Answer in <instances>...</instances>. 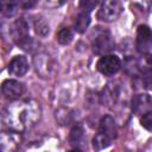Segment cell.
Masks as SVG:
<instances>
[{
  "instance_id": "12",
  "label": "cell",
  "mask_w": 152,
  "mask_h": 152,
  "mask_svg": "<svg viewBox=\"0 0 152 152\" xmlns=\"http://www.w3.org/2000/svg\"><path fill=\"white\" fill-rule=\"evenodd\" d=\"M112 142V139L100 132H97V134L94 137L93 139V146L95 150H103L106 147H108Z\"/></svg>"
},
{
  "instance_id": "15",
  "label": "cell",
  "mask_w": 152,
  "mask_h": 152,
  "mask_svg": "<svg viewBox=\"0 0 152 152\" xmlns=\"http://www.w3.org/2000/svg\"><path fill=\"white\" fill-rule=\"evenodd\" d=\"M100 0H80V7L82 8L83 12L90 13L99 4Z\"/></svg>"
},
{
  "instance_id": "14",
  "label": "cell",
  "mask_w": 152,
  "mask_h": 152,
  "mask_svg": "<svg viewBox=\"0 0 152 152\" xmlns=\"http://www.w3.org/2000/svg\"><path fill=\"white\" fill-rule=\"evenodd\" d=\"M82 137H83V129H82V127L80 125H77L70 132V142L76 145V144H78L81 141Z\"/></svg>"
},
{
  "instance_id": "4",
  "label": "cell",
  "mask_w": 152,
  "mask_h": 152,
  "mask_svg": "<svg viewBox=\"0 0 152 152\" xmlns=\"http://www.w3.org/2000/svg\"><path fill=\"white\" fill-rule=\"evenodd\" d=\"M24 91V87L15 80H6L1 84V94L7 100H18Z\"/></svg>"
},
{
  "instance_id": "13",
  "label": "cell",
  "mask_w": 152,
  "mask_h": 152,
  "mask_svg": "<svg viewBox=\"0 0 152 152\" xmlns=\"http://www.w3.org/2000/svg\"><path fill=\"white\" fill-rule=\"evenodd\" d=\"M71 39H72V32L66 27L62 28L57 34V40H58L59 44L66 45V44H69L71 42Z\"/></svg>"
},
{
  "instance_id": "5",
  "label": "cell",
  "mask_w": 152,
  "mask_h": 152,
  "mask_svg": "<svg viewBox=\"0 0 152 152\" xmlns=\"http://www.w3.org/2000/svg\"><path fill=\"white\" fill-rule=\"evenodd\" d=\"M114 49V40L108 32H101L93 42V50L95 53L103 55Z\"/></svg>"
},
{
  "instance_id": "18",
  "label": "cell",
  "mask_w": 152,
  "mask_h": 152,
  "mask_svg": "<svg viewBox=\"0 0 152 152\" xmlns=\"http://www.w3.org/2000/svg\"><path fill=\"white\" fill-rule=\"evenodd\" d=\"M36 1L37 0H18L17 4H18V6H20L23 8H31L36 4Z\"/></svg>"
},
{
  "instance_id": "8",
  "label": "cell",
  "mask_w": 152,
  "mask_h": 152,
  "mask_svg": "<svg viewBox=\"0 0 152 152\" xmlns=\"http://www.w3.org/2000/svg\"><path fill=\"white\" fill-rule=\"evenodd\" d=\"M99 132L102 133V134H104V135H107V137H109L112 140L115 139L116 135H118V134H116L118 131H116V126H115L114 119H113L112 116H109V115L103 116V118L101 119V121H100Z\"/></svg>"
},
{
  "instance_id": "3",
  "label": "cell",
  "mask_w": 152,
  "mask_h": 152,
  "mask_svg": "<svg viewBox=\"0 0 152 152\" xmlns=\"http://www.w3.org/2000/svg\"><path fill=\"white\" fill-rule=\"evenodd\" d=\"M137 48L142 55H150L151 52V30L146 25H140L138 27Z\"/></svg>"
},
{
  "instance_id": "2",
  "label": "cell",
  "mask_w": 152,
  "mask_h": 152,
  "mask_svg": "<svg viewBox=\"0 0 152 152\" xmlns=\"http://www.w3.org/2000/svg\"><path fill=\"white\" fill-rule=\"evenodd\" d=\"M96 66L101 74L110 76L119 71V69L121 66V62H120L119 57H116L115 55H104L99 59Z\"/></svg>"
},
{
  "instance_id": "6",
  "label": "cell",
  "mask_w": 152,
  "mask_h": 152,
  "mask_svg": "<svg viewBox=\"0 0 152 152\" xmlns=\"http://www.w3.org/2000/svg\"><path fill=\"white\" fill-rule=\"evenodd\" d=\"M28 70V62L25 56H15L8 64V72L14 76H24Z\"/></svg>"
},
{
  "instance_id": "10",
  "label": "cell",
  "mask_w": 152,
  "mask_h": 152,
  "mask_svg": "<svg viewBox=\"0 0 152 152\" xmlns=\"http://www.w3.org/2000/svg\"><path fill=\"white\" fill-rule=\"evenodd\" d=\"M18 4L15 0H0V11L6 17H13L17 13Z\"/></svg>"
},
{
  "instance_id": "7",
  "label": "cell",
  "mask_w": 152,
  "mask_h": 152,
  "mask_svg": "<svg viewBox=\"0 0 152 152\" xmlns=\"http://www.w3.org/2000/svg\"><path fill=\"white\" fill-rule=\"evenodd\" d=\"M27 34H28V26L24 19H18L13 26H12V36L14 40L23 45L24 43L27 42Z\"/></svg>"
},
{
  "instance_id": "17",
  "label": "cell",
  "mask_w": 152,
  "mask_h": 152,
  "mask_svg": "<svg viewBox=\"0 0 152 152\" xmlns=\"http://www.w3.org/2000/svg\"><path fill=\"white\" fill-rule=\"evenodd\" d=\"M36 32L42 37H44L49 33V27L44 20H37L36 21Z\"/></svg>"
},
{
  "instance_id": "1",
  "label": "cell",
  "mask_w": 152,
  "mask_h": 152,
  "mask_svg": "<svg viewBox=\"0 0 152 152\" xmlns=\"http://www.w3.org/2000/svg\"><path fill=\"white\" fill-rule=\"evenodd\" d=\"M121 12V6L118 0H103L102 5L99 10L97 18L102 21H114Z\"/></svg>"
},
{
  "instance_id": "11",
  "label": "cell",
  "mask_w": 152,
  "mask_h": 152,
  "mask_svg": "<svg viewBox=\"0 0 152 152\" xmlns=\"http://www.w3.org/2000/svg\"><path fill=\"white\" fill-rule=\"evenodd\" d=\"M89 24H90V17H89V14L86 13V12H82V13H80L77 15V19L75 21V30L78 33H83L88 28Z\"/></svg>"
},
{
  "instance_id": "16",
  "label": "cell",
  "mask_w": 152,
  "mask_h": 152,
  "mask_svg": "<svg viewBox=\"0 0 152 152\" xmlns=\"http://www.w3.org/2000/svg\"><path fill=\"white\" fill-rule=\"evenodd\" d=\"M140 122H141L142 127H145L147 131H151L152 129V112L150 110V112H146L145 114H142Z\"/></svg>"
},
{
  "instance_id": "9",
  "label": "cell",
  "mask_w": 152,
  "mask_h": 152,
  "mask_svg": "<svg viewBox=\"0 0 152 152\" xmlns=\"http://www.w3.org/2000/svg\"><path fill=\"white\" fill-rule=\"evenodd\" d=\"M132 108L137 114H145L151 110V97L147 94L138 95L133 99Z\"/></svg>"
}]
</instances>
